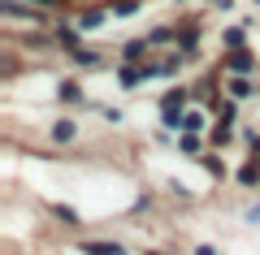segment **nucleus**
Here are the masks:
<instances>
[{
  "mask_svg": "<svg viewBox=\"0 0 260 255\" xmlns=\"http://www.w3.org/2000/svg\"><path fill=\"white\" fill-rule=\"evenodd\" d=\"M182 100H186V91H169L165 100H160V121H165L169 130L182 126Z\"/></svg>",
  "mask_w": 260,
  "mask_h": 255,
  "instance_id": "nucleus-1",
  "label": "nucleus"
},
{
  "mask_svg": "<svg viewBox=\"0 0 260 255\" xmlns=\"http://www.w3.org/2000/svg\"><path fill=\"white\" fill-rule=\"evenodd\" d=\"M143 78H148V69H135V65L121 69V87H126V91H135V82H143Z\"/></svg>",
  "mask_w": 260,
  "mask_h": 255,
  "instance_id": "nucleus-2",
  "label": "nucleus"
},
{
  "mask_svg": "<svg viewBox=\"0 0 260 255\" xmlns=\"http://www.w3.org/2000/svg\"><path fill=\"white\" fill-rule=\"evenodd\" d=\"M251 65H256V61H251V52H247V48H243V52H234V56H230V69H234V74H247Z\"/></svg>",
  "mask_w": 260,
  "mask_h": 255,
  "instance_id": "nucleus-3",
  "label": "nucleus"
},
{
  "mask_svg": "<svg viewBox=\"0 0 260 255\" xmlns=\"http://www.w3.org/2000/svg\"><path fill=\"white\" fill-rule=\"evenodd\" d=\"M225 87H230V95H234V100H247V95H251V82H247V78H230Z\"/></svg>",
  "mask_w": 260,
  "mask_h": 255,
  "instance_id": "nucleus-4",
  "label": "nucleus"
},
{
  "mask_svg": "<svg viewBox=\"0 0 260 255\" xmlns=\"http://www.w3.org/2000/svg\"><path fill=\"white\" fill-rule=\"evenodd\" d=\"M239 182H260V160H251V164H243V169H239Z\"/></svg>",
  "mask_w": 260,
  "mask_h": 255,
  "instance_id": "nucleus-5",
  "label": "nucleus"
},
{
  "mask_svg": "<svg viewBox=\"0 0 260 255\" xmlns=\"http://www.w3.org/2000/svg\"><path fill=\"white\" fill-rule=\"evenodd\" d=\"M87 251L91 255H121V246L117 242H87Z\"/></svg>",
  "mask_w": 260,
  "mask_h": 255,
  "instance_id": "nucleus-6",
  "label": "nucleus"
},
{
  "mask_svg": "<svg viewBox=\"0 0 260 255\" xmlns=\"http://www.w3.org/2000/svg\"><path fill=\"white\" fill-rule=\"evenodd\" d=\"M52 138H56V143L74 138V121H56V126H52Z\"/></svg>",
  "mask_w": 260,
  "mask_h": 255,
  "instance_id": "nucleus-7",
  "label": "nucleus"
},
{
  "mask_svg": "<svg viewBox=\"0 0 260 255\" xmlns=\"http://www.w3.org/2000/svg\"><path fill=\"white\" fill-rule=\"evenodd\" d=\"M61 100H70V104H78V100H83V91H78V82H61Z\"/></svg>",
  "mask_w": 260,
  "mask_h": 255,
  "instance_id": "nucleus-8",
  "label": "nucleus"
},
{
  "mask_svg": "<svg viewBox=\"0 0 260 255\" xmlns=\"http://www.w3.org/2000/svg\"><path fill=\"white\" fill-rule=\"evenodd\" d=\"M104 22V9H91V13H83V30H95Z\"/></svg>",
  "mask_w": 260,
  "mask_h": 255,
  "instance_id": "nucleus-9",
  "label": "nucleus"
},
{
  "mask_svg": "<svg viewBox=\"0 0 260 255\" xmlns=\"http://www.w3.org/2000/svg\"><path fill=\"white\" fill-rule=\"evenodd\" d=\"M182 126H186V130H204V113H186Z\"/></svg>",
  "mask_w": 260,
  "mask_h": 255,
  "instance_id": "nucleus-10",
  "label": "nucleus"
},
{
  "mask_svg": "<svg viewBox=\"0 0 260 255\" xmlns=\"http://www.w3.org/2000/svg\"><path fill=\"white\" fill-rule=\"evenodd\" d=\"M139 9V0H117V5H113V13H135Z\"/></svg>",
  "mask_w": 260,
  "mask_h": 255,
  "instance_id": "nucleus-11",
  "label": "nucleus"
},
{
  "mask_svg": "<svg viewBox=\"0 0 260 255\" xmlns=\"http://www.w3.org/2000/svg\"><path fill=\"white\" fill-rule=\"evenodd\" d=\"M225 44L239 48V44H243V30H239V26H230V30H225Z\"/></svg>",
  "mask_w": 260,
  "mask_h": 255,
  "instance_id": "nucleus-12",
  "label": "nucleus"
},
{
  "mask_svg": "<svg viewBox=\"0 0 260 255\" xmlns=\"http://www.w3.org/2000/svg\"><path fill=\"white\" fill-rule=\"evenodd\" d=\"M195 255H217V251H213V246H200V251H195Z\"/></svg>",
  "mask_w": 260,
  "mask_h": 255,
  "instance_id": "nucleus-13",
  "label": "nucleus"
}]
</instances>
